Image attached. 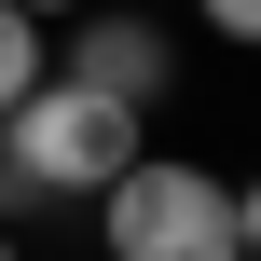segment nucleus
I'll return each mask as SVG.
<instances>
[{
  "mask_svg": "<svg viewBox=\"0 0 261 261\" xmlns=\"http://www.w3.org/2000/svg\"><path fill=\"white\" fill-rule=\"evenodd\" d=\"M138 151H151V110H124V96H96V83H69V69H41V83L0 110V193H14V206H96Z\"/></svg>",
  "mask_w": 261,
  "mask_h": 261,
  "instance_id": "1",
  "label": "nucleus"
},
{
  "mask_svg": "<svg viewBox=\"0 0 261 261\" xmlns=\"http://www.w3.org/2000/svg\"><path fill=\"white\" fill-rule=\"evenodd\" d=\"M41 69H55V41H41V14H14V0H0V110H14V96H28Z\"/></svg>",
  "mask_w": 261,
  "mask_h": 261,
  "instance_id": "4",
  "label": "nucleus"
},
{
  "mask_svg": "<svg viewBox=\"0 0 261 261\" xmlns=\"http://www.w3.org/2000/svg\"><path fill=\"white\" fill-rule=\"evenodd\" d=\"M96 248L110 261H248V193L193 151H138L96 193Z\"/></svg>",
  "mask_w": 261,
  "mask_h": 261,
  "instance_id": "2",
  "label": "nucleus"
},
{
  "mask_svg": "<svg viewBox=\"0 0 261 261\" xmlns=\"http://www.w3.org/2000/svg\"><path fill=\"white\" fill-rule=\"evenodd\" d=\"M69 83H96V96L151 110V96L179 83V41H165L151 14H124V0H83V14H69Z\"/></svg>",
  "mask_w": 261,
  "mask_h": 261,
  "instance_id": "3",
  "label": "nucleus"
},
{
  "mask_svg": "<svg viewBox=\"0 0 261 261\" xmlns=\"http://www.w3.org/2000/svg\"><path fill=\"white\" fill-rule=\"evenodd\" d=\"M0 261H14V234H0Z\"/></svg>",
  "mask_w": 261,
  "mask_h": 261,
  "instance_id": "7",
  "label": "nucleus"
},
{
  "mask_svg": "<svg viewBox=\"0 0 261 261\" xmlns=\"http://www.w3.org/2000/svg\"><path fill=\"white\" fill-rule=\"evenodd\" d=\"M206 28H220V41H248V28H261V0H206Z\"/></svg>",
  "mask_w": 261,
  "mask_h": 261,
  "instance_id": "5",
  "label": "nucleus"
},
{
  "mask_svg": "<svg viewBox=\"0 0 261 261\" xmlns=\"http://www.w3.org/2000/svg\"><path fill=\"white\" fill-rule=\"evenodd\" d=\"M14 14H83V0H14Z\"/></svg>",
  "mask_w": 261,
  "mask_h": 261,
  "instance_id": "6",
  "label": "nucleus"
}]
</instances>
